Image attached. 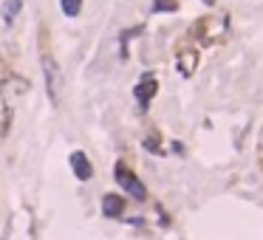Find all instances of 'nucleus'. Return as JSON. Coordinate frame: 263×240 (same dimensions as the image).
<instances>
[{
  "mask_svg": "<svg viewBox=\"0 0 263 240\" xmlns=\"http://www.w3.org/2000/svg\"><path fill=\"white\" fill-rule=\"evenodd\" d=\"M40 68H43L45 93H49L51 105H60V96H62V68H60V62L43 51V57H40Z\"/></svg>",
  "mask_w": 263,
  "mask_h": 240,
  "instance_id": "2",
  "label": "nucleus"
},
{
  "mask_svg": "<svg viewBox=\"0 0 263 240\" xmlns=\"http://www.w3.org/2000/svg\"><path fill=\"white\" fill-rule=\"evenodd\" d=\"M12 113H14V111H6V108H3V113H0V139L6 136L9 124H12Z\"/></svg>",
  "mask_w": 263,
  "mask_h": 240,
  "instance_id": "13",
  "label": "nucleus"
},
{
  "mask_svg": "<svg viewBox=\"0 0 263 240\" xmlns=\"http://www.w3.org/2000/svg\"><path fill=\"white\" fill-rule=\"evenodd\" d=\"M133 96L139 99V105H141V108H147L150 102H153V96H159V79H156L153 74H145L139 82H136Z\"/></svg>",
  "mask_w": 263,
  "mask_h": 240,
  "instance_id": "6",
  "label": "nucleus"
},
{
  "mask_svg": "<svg viewBox=\"0 0 263 240\" xmlns=\"http://www.w3.org/2000/svg\"><path fill=\"white\" fill-rule=\"evenodd\" d=\"M31 82L20 74H6L0 79V96H3V108L6 111H14V102H17L23 93H29Z\"/></svg>",
  "mask_w": 263,
  "mask_h": 240,
  "instance_id": "3",
  "label": "nucleus"
},
{
  "mask_svg": "<svg viewBox=\"0 0 263 240\" xmlns=\"http://www.w3.org/2000/svg\"><path fill=\"white\" fill-rule=\"evenodd\" d=\"M20 12H23V0H6V3H3V23L12 25Z\"/></svg>",
  "mask_w": 263,
  "mask_h": 240,
  "instance_id": "9",
  "label": "nucleus"
},
{
  "mask_svg": "<svg viewBox=\"0 0 263 240\" xmlns=\"http://www.w3.org/2000/svg\"><path fill=\"white\" fill-rule=\"evenodd\" d=\"M204 3H207V6H212V3H215V0H204Z\"/></svg>",
  "mask_w": 263,
  "mask_h": 240,
  "instance_id": "15",
  "label": "nucleus"
},
{
  "mask_svg": "<svg viewBox=\"0 0 263 240\" xmlns=\"http://www.w3.org/2000/svg\"><path fill=\"white\" fill-rule=\"evenodd\" d=\"M102 212H105L108 218H122V215H125V198L108 192V195L102 198Z\"/></svg>",
  "mask_w": 263,
  "mask_h": 240,
  "instance_id": "8",
  "label": "nucleus"
},
{
  "mask_svg": "<svg viewBox=\"0 0 263 240\" xmlns=\"http://www.w3.org/2000/svg\"><path fill=\"white\" fill-rule=\"evenodd\" d=\"M113 173H116L119 186H122V190L128 192V195H133L136 201H145V198H147L145 184H141V181L136 178V173H130V170H128L125 164H116V170H113Z\"/></svg>",
  "mask_w": 263,
  "mask_h": 240,
  "instance_id": "5",
  "label": "nucleus"
},
{
  "mask_svg": "<svg viewBox=\"0 0 263 240\" xmlns=\"http://www.w3.org/2000/svg\"><path fill=\"white\" fill-rule=\"evenodd\" d=\"M71 170H74V175L80 181H91L93 178V167H91V161H88V155L85 153H71Z\"/></svg>",
  "mask_w": 263,
  "mask_h": 240,
  "instance_id": "7",
  "label": "nucleus"
},
{
  "mask_svg": "<svg viewBox=\"0 0 263 240\" xmlns=\"http://www.w3.org/2000/svg\"><path fill=\"white\" fill-rule=\"evenodd\" d=\"M141 144H145L147 153H156V155L161 153V139H156V136H147V139H145Z\"/></svg>",
  "mask_w": 263,
  "mask_h": 240,
  "instance_id": "12",
  "label": "nucleus"
},
{
  "mask_svg": "<svg viewBox=\"0 0 263 240\" xmlns=\"http://www.w3.org/2000/svg\"><path fill=\"white\" fill-rule=\"evenodd\" d=\"M198 62H201V51L196 45H178L176 51V68L184 79H190L193 74L198 71Z\"/></svg>",
  "mask_w": 263,
  "mask_h": 240,
  "instance_id": "4",
  "label": "nucleus"
},
{
  "mask_svg": "<svg viewBox=\"0 0 263 240\" xmlns=\"http://www.w3.org/2000/svg\"><path fill=\"white\" fill-rule=\"evenodd\" d=\"M60 6H62L65 17H77L82 12V0H60Z\"/></svg>",
  "mask_w": 263,
  "mask_h": 240,
  "instance_id": "10",
  "label": "nucleus"
},
{
  "mask_svg": "<svg viewBox=\"0 0 263 240\" xmlns=\"http://www.w3.org/2000/svg\"><path fill=\"white\" fill-rule=\"evenodd\" d=\"M178 3L176 0H153V12H176Z\"/></svg>",
  "mask_w": 263,
  "mask_h": 240,
  "instance_id": "11",
  "label": "nucleus"
},
{
  "mask_svg": "<svg viewBox=\"0 0 263 240\" xmlns=\"http://www.w3.org/2000/svg\"><path fill=\"white\" fill-rule=\"evenodd\" d=\"M257 150H260V155H263V130H260V136H257Z\"/></svg>",
  "mask_w": 263,
  "mask_h": 240,
  "instance_id": "14",
  "label": "nucleus"
},
{
  "mask_svg": "<svg viewBox=\"0 0 263 240\" xmlns=\"http://www.w3.org/2000/svg\"><path fill=\"white\" fill-rule=\"evenodd\" d=\"M227 25H229V20L224 14H209V17H201L193 23V37L204 45H218L221 40L227 37Z\"/></svg>",
  "mask_w": 263,
  "mask_h": 240,
  "instance_id": "1",
  "label": "nucleus"
}]
</instances>
